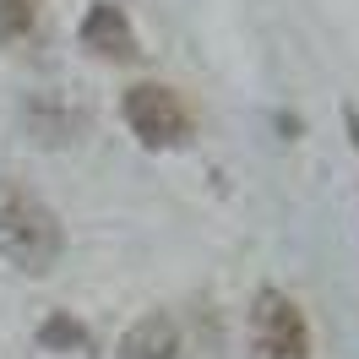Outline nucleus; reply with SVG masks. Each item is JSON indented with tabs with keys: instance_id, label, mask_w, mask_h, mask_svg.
Returning <instances> with one entry per match:
<instances>
[{
	"instance_id": "nucleus-1",
	"label": "nucleus",
	"mask_w": 359,
	"mask_h": 359,
	"mask_svg": "<svg viewBox=\"0 0 359 359\" xmlns=\"http://www.w3.org/2000/svg\"><path fill=\"white\" fill-rule=\"evenodd\" d=\"M60 218L27 185L0 180V256L22 272H49L60 262Z\"/></svg>"
},
{
	"instance_id": "nucleus-2",
	"label": "nucleus",
	"mask_w": 359,
	"mask_h": 359,
	"mask_svg": "<svg viewBox=\"0 0 359 359\" xmlns=\"http://www.w3.org/2000/svg\"><path fill=\"white\" fill-rule=\"evenodd\" d=\"M250 343H256V359H311L305 311L294 305L289 294L262 289L256 294V311H250Z\"/></svg>"
},
{
	"instance_id": "nucleus-3",
	"label": "nucleus",
	"mask_w": 359,
	"mask_h": 359,
	"mask_svg": "<svg viewBox=\"0 0 359 359\" xmlns=\"http://www.w3.org/2000/svg\"><path fill=\"white\" fill-rule=\"evenodd\" d=\"M126 126H131L147 147H175L191 136V109L175 88H158V82H136L126 93Z\"/></svg>"
},
{
	"instance_id": "nucleus-4",
	"label": "nucleus",
	"mask_w": 359,
	"mask_h": 359,
	"mask_svg": "<svg viewBox=\"0 0 359 359\" xmlns=\"http://www.w3.org/2000/svg\"><path fill=\"white\" fill-rule=\"evenodd\" d=\"M82 44H88L93 55H114V60L142 55V49H136V33H131V17H126L114 0H98V6L88 11V22H82Z\"/></svg>"
},
{
	"instance_id": "nucleus-5",
	"label": "nucleus",
	"mask_w": 359,
	"mask_h": 359,
	"mask_svg": "<svg viewBox=\"0 0 359 359\" xmlns=\"http://www.w3.org/2000/svg\"><path fill=\"white\" fill-rule=\"evenodd\" d=\"M120 359H180V332L169 316H142L131 332H126V343H120Z\"/></svg>"
},
{
	"instance_id": "nucleus-6",
	"label": "nucleus",
	"mask_w": 359,
	"mask_h": 359,
	"mask_svg": "<svg viewBox=\"0 0 359 359\" xmlns=\"http://www.w3.org/2000/svg\"><path fill=\"white\" fill-rule=\"evenodd\" d=\"M33 17H39V0H0V27L17 39V33H27L33 27Z\"/></svg>"
},
{
	"instance_id": "nucleus-7",
	"label": "nucleus",
	"mask_w": 359,
	"mask_h": 359,
	"mask_svg": "<svg viewBox=\"0 0 359 359\" xmlns=\"http://www.w3.org/2000/svg\"><path fill=\"white\" fill-rule=\"evenodd\" d=\"M44 343H82V327L66 321V316H55V321L44 327Z\"/></svg>"
}]
</instances>
